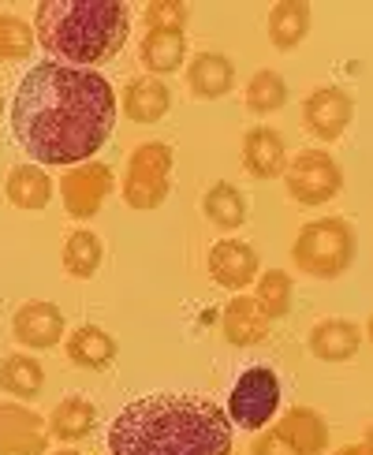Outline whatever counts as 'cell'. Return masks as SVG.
<instances>
[{"instance_id":"6da1fadb","label":"cell","mask_w":373,"mask_h":455,"mask_svg":"<svg viewBox=\"0 0 373 455\" xmlns=\"http://www.w3.org/2000/svg\"><path fill=\"white\" fill-rule=\"evenodd\" d=\"M112 127L116 90L98 71L42 60L12 98V135L37 164H86Z\"/></svg>"},{"instance_id":"7a4b0ae2","label":"cell","mask_w":373,"mask_h":455,"mask_svg":"<svg viewBox=\"0 0 373 455\" xmlns=\"http://www.w3.org/2000/svg\"><path fill=\"white\" fill-rule=\"evenodd\" d=\"M112 455H228L232 422L194 392H157L127 403L108 426Z\"/></svg>"},{"instance_id":"3957f363","label":"cell","mask_w":373,"mask_h":455,"mask_svg":"<svg viewBox=\"0 0 373 455\" xmlns=\"http://www.w3.org/2000/svg\"><path fill=\"white\" fill-rule=\"evenodd\" d=\"M131 30L120 0H42L34 12V37L56 64L93 71L112 60Z\"/></svg>"},{"instance_id":"277c9868","label":"cell","mask_w":373,"mask_h":455,"mask_svg":"<svg viewBox=\"0 0 373 455\" xmlns=\"http://www.w3.org/2000/svg\"><path fill=\"white\" fill-rule=\"evenodd\" d=\"M291 261L298 265V273H306L313 280H336L351 269L354 261V232L344 217H325L310 220L298 239L291 243Z\"/></svg>"},{"instance_id":"5b68a950","label":"cell","mask_w":373,"mask_h":455,"mask_svg":"<svg viewBox=\"0 0 373 455\" xmlns=\"http://www.w3.org/2000/svg\"><path fill=\"white\" fill-rule=\"evenodd\" d=\"M172 146L164 142H142L127 161L123 172V202L131 210H157L168 198V187H172Z\"/></svg>"},{"instance_id":"8992f818","label":"cell","mask_w":373,"mask_h":455,"mask_svg":"<svg viewBox=\"0 0 373 455\" xmlns=\"http://www.w3.org/2000/svg\"><path fill=\"white\" fill-rule=\"evenodd\" d=\"M280 411V377L269 366H250L239 373L228 395V422L239 429H266Z\"/></svg>"},{"instance_id":"52a82bcc","label":"cell","mask_w":373,"mask_h":455,"mask_svg":"<svg viewBox=\"0 0 373 455\" xmlns=\"http://www.w3.org/2000/svg\"><path fill=\"white\" fill-rule=\"evenodd\" d=\"M284 183H288V195L298 205H325L340 195L344 172L325 149H303L295 161H288Z\"/></svg>"},{"instance_id":"ba28073f","label":"cell","mask_w":373,"mask_h":455,"mask_svg":"<svg viewBox=\"0 0 373 455\" xmlns=\"http://www.w3.org/2000/svg\"><path fill=\"white\" fill-rule=\"evenodd\" d=\"M112 168L108 164H75L67 168V176L60 180V198H64V210L75 220H90L101 213L105 198L112 195Z\"/></svg>"},{"instance_id":"9c48e42d","label":"cell","mask_w":373,"mask_h":455,"mask_svg":"<svg viewBox=\"0 0 373 455\" xmlns=\"http://www.w3.org/2000/svg\"><path fill=\"white\" fill-rule=\"evenodd\" d=\"M49 422L19 403H0V455H45Z\"/></svg>"},{"instance_id":"30bf717a","label":"cell","mask_w":373,"mask_h":455,"mask_svg":"<svg viewBox=\"0 0 373 455\" xmlns=\"http://www.w3.org/2000/svg\"><path fill=\"white\" fill-rule=\"evenodd\" d=\"M354 116V101L347 98V93L340 86H321V90H313L306 105H303V124L313 139H321V142H336L347 131Z\"/></svg>"},{"instance_id":"8fae6325","label":"cell","mask_w":373,"mask_h":455,"mask_svg":"<svg viewBox=\"0 0 373 455\" xmlns=\"http://www.w3.org/2000/svg\"><path fill=\"white\" fill-rule=\"evenodd\" d=\"M12 336L19 339L23 347H34V351H45V347H56L64 336V314L60 307L52 302H23L12 317Z\"/></svg>"},{"instance_id":"7c38bea8","label":"cell","mask_w":373,"mask_h":455,"mask_svg":"<svg viewBox=\"0 0 373 455\" xmlns=\"http://www.w3.org/2000/svg\"><path fill=\"white\" fill-rule=\"evenodd\" d=\"M205 265H210V276L220 283V288L239 291V295L247 283L258 280V251L242 239H220L210 251V261Z\"/></svg>"},{"instance_id":"4fadbf2b","label":"cell","mask_w":373,"mask_h":455,"mask_svg":"<svg viewBox=\"0 0 373 455\" xmlns=\"http://www.w3.org/2000/svg\"><path fill=\"white\" fill-rule=\"evenodd\" d=\"M242 164L254 180H276L288 168V146L273 127H250L242 139Z\"/></svg>"},{"instance_id":"5bb4252c","label":"cell","mask_w":373,"mask_h":455,"mask_svg":"<svg viewBox=\"0 0 373 455\" xmlns=\"http://www.w3.org/2000/svg\"><path fill=\"white\" fill-rule=\"evenodd\" d=\"M220 329H224V339H228L232 347H254L269 336V317L254 299L235 295L228 307H224Z\"/></svg>"},{"instance_id":"9a60e30c","label":"cell","mask_w":373,"mask_h":455,"mask_svg":"<svg viewBox=\"0 0 373 455\" xmlns=\"http://www.w3.org/2000/svg\"><path fill=\"white\" fill-rule=\"evenodd\" d=\"M276 433L298 455H325V448H329V426L313 407H291L284 419L276 422Z\"/></svg>"},{"instance_id":"2e32d148","label":"cell","mask_w":373,"mask_h":455,"mask_svg":"<svg viewBox=\"0 0 373 455\" xmlns=\"http://www.w3.org/2000/svg\"><path fill=\"white\" fill-rule=\"evenodd\" d=\"M186 86H191L194 98L217 101L235 86V68L228 56H220V52H198L191 68H186Z\"/></svg>"},{"instance_id":"e0dca14e","label":"cell","mask_w":373,"mask_h":455,"mask_svg":"<svg viewBox=\"0 0 373 455\" xmlns=\"http://www.w3.org/2000/svg\"><path fill=\"white\" fill-rule=\"evenodd\" d=\"M359 344H362L359 325H351L344 317L317 321L310 329V351H313V358H321V363H347V358L359 351Z\"/></svg>"},{"instance_id":"ac0fdd59","label":"cell","mask_w":373,"mask_h":455,"mask_svg":"<svg viewBox=\"0 0 373 455\" xmlns=\"http://www.w3.org/2000/svg\"><path fill=\"white\" fill-rule=\"evenodd\" d=\"M172 108V93L161 79L154 75H142V79H131L127 90H123V112L127 120L135 124H157L164 120V112Z\"/></svg>"},{"instance_id":"d6986e66","label":"cell","mask_w":373,"mask_h":455,"mask_svg":"<svg viewBox=\"0 0 373 455\" xmlns=\"http://www.w3.org/2000/svg\"><path fill=\"white\" fill-rule=\"evenodd\" d=\"M67 358L79 370H108L116 363V339L98 325H79L67 336Z\"/></svg>"},{"instance_id":"ffe728a7","label":"cell","mask_w":373,"mask_h":455,"mask_svg":"<svg viewBox=\"0 0 373 455\" xmlns=\"http://www.w3.org/2000/svg\"><path fill=\"white\" fill-rule=\"evenodd\" d=\"M4 195L15 210H45L49 198H52V180L45 176V168L37 164H15L8 172V183H4Z\"/></svg>"},{"instance_id":"44dd1931","label":"cell","mask_w":373,"mask_h":455,"mask_svg":"<svg viewBox=\"0 0 373 455\" xmlns=\"http://www.w3.org/2000/svg\"><path fill=\"white\" fill-rule=\"evenodd\" d=\"M93 426H98V407L83 400V395H67V400H60L49 414V433L64 444L90 437Z\"/></svg>"},{"instance_id":"7402d4cb","label":"cell","mask_w":373,"mask_h":455,"mask_svg":"<svg viewBox=\"0 0 373 455\" xmlns=\"http://www.w3.org/2000/svg\"><path fill=\"white\" fill-rule=\"evenodd\" d=\"M186 56V37L179 30H146L142 37V49H139V60L146 64L149 75H168L183 64Z\"/></svg>"},{"instance_id":"603a6c76","label":"cell","mask_w":373,"mask_h":455,"mask_svg":"<svg viewBox=\"0 0 373 455\" xmlns=\"http://www.w3.org/2000/svg\"><path fill=\"white\" fill-rule=\"evenodd\" d=\"M310 30V4L303 0H280V4L269 12V42L276 49H295Z\"/></svg>"},{"instance_id":"cb8c5ba5","label":"cell","mask_w":373,"mask_h":455,"mask_svg":"<svg viewBox=\"0 0 373 455\" xmlns=\"http://www.w3.org/2000/svg\"><path fill=\"white\" fill-rule=\"evenodd\" d=\"M0 388L19 395V400H34L45 388V370L30 355H8L0 363Z\"/></svg>"},{"instance_id":"d4e9b609","label":"cell","mask_w":373,"mask_h":455,"mask_svg":"<svg viewBox=\"0 0 373 455\" xmlns=\"http://www.w3.org/2000/svg\"><path fill=\"white\" fill-rule=\"evenodd\" d=\"M202 213L217 228H224V232H232V228L247 220V198H242V191L232 183H213L202 198Z\"/></svg>"},{"instance_id":"484cf974","label":"cell","mask_w":373,"mask_h":455,"mask_svg":"<svg viewBox=\"0 0 373 455\" xmlns=\"http://www.w3.org/2000/svg\"><path fill=\"white\" fill-rule=\"evenodd\" d=\"M101 258H105V246H101L98 235L90 232V228H79V232L67 235V243H64V269H67V276L90 280L93 273L101 269Z\"/></svg>"},{"instance_id":"4316f807","label":"cell","mask_w":373,"mask_h":455,"mask_svg":"<svg viewBox=\"0 0 373 455\" xmlns=\"http://www.w3.org/2000/svg\"><path fill=\"white\" fill-rule=\"evenodd\" d=\"M288 101V83L280 79L276 71H258L254 79L247 83V108L254 116H269V112H280Z\"/></svg>"},{"instance_id":"83f0119b","label":"cell","mask_w":373,"mask_h":455,"mask_svg":"<svg viewBox=\"0 0 373 455\" xmlns=\"http://www.w3.org/2000/svg\"><path fill=\"white\" fill-rule=\"evenodd\" d=\"M254 302L266 310L269 321L276 317H288L291 310V276L284 269H269L258 276V291H254Z\"/></svg>"},{"instance_id":"f1b7e54d","label":"cell","mask_w":373,"mask_h":455,"mask_svg":"<svg viewBox=\"0 0 373 455\" xmlns=\"http://www.w3.org/2000/svg\"><path fill=\"white\" fill-rule=\"evenodd\" d=\"M34 49V30L15 15H0V60H19Z\"/></svg>"},{"instance_id":"f546056e","label":"cell","mask_w":373,"mask_h":455,"mask_svg":"<svg viewBox=\"0 0 373 455\" xmlns=\"http://www.w3.org/2000/svg\"><path fill=\"white\" fill-rule=\"evenodd\" d=\"M183 23H186V4H179V0H154V4L146 8L149 30H179L183 34Z\"/></svg>"},{"instance_id":"4dcf8cb0","label":"cell","mask_w":373,"mask_h":455,"mask_svg":"<svg viewBox=\"0 0 373 455\" xmlns=\"http://www.w3.org/2000/svg\"><path fill=\"white\" fill-rule=\"evenodd\" d=\"M250 455H298L284 437H280L276 429H269V433H261V437L250 444Z\"/></svg>"},{"instance_id":"1f68e13d","label":"cell","mask_w":373,"mask_h":455,"mask_svg":"<svg viewBox=\"0 0 373 455\" xmlns=\"http://www.w3.org/2000/svg\"><path fill=\"white\" fill-rule=\"evenodd\" d=\"M332 455H366V448L362 444H347V448H336Z\"/></svg>"},{"instance_id":"d6a6232c","label":"cell","mask_w":373,"mask_h":455,"mask_svg":"<svg viewBox=\"0 0 373 455\" xmlns=\"http://www.w3.org/2000/svg\"><path fill=\"white\" fill-rule=\"evenodd\" d=\"M362 448H366V455H373V426L366 429V441H362Z\"/></svg>"},{"instance_id":"836d02e7","label":"cell","mask_w":373,"mask_h":455,"mask_svg":"<svg viewBox=\"0 0 373 455\" xmlns=\"http://www.w3.org/2000/svg\"><path fill=\"white\" fill-rule=\"evenodd\" d=\"M366 336H369V344H373V314H369V325H366Z\"/></svg>"},{"instance_id":"e575fe53","label":"cell","mask_w":373,"mask_h":455,"mask_svg":"<svg viewBox=\"0 0 373 455\" xmlns=\"http://www.w3.org/2000/svg\"><path fill=\"white\" fill-rule=\"evenodd\" d=\"M56 455H83V451H56Z\"/></svg>"},{"instance_id":"d590c367","label":"cell","mask_w":373,"mask_h":455,"mask_svg":"<svg viewBox=\"0 0 373 455\" xmlns=\"http://www.w3.org/2000/svg\"><path fill=\"white\" fill-rule=\"evenodd\" d=\"M0 108H4V101H0Z\"/></svg>"}]
</instances>
